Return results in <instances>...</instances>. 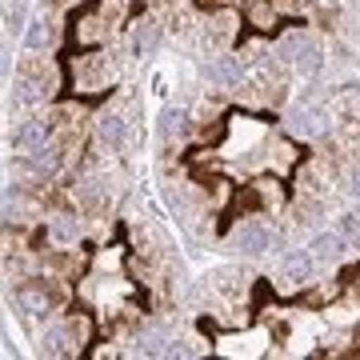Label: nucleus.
Segmentation results:
<instances>
[{
  "instance_id": "nucleus-1",
  "label": "nucleus",
  "mask_w": 360,
  "mask_h": 360,
  "mask_svg": "<svg viewBox=\"0 0 360 360\" xmlns=\"http://www.w3.org/2000/svg\"><path fill=\"white\" fill-rule=\"evenodd\" d=\"M281 52H288V60L296 65V72L300 77H316L321 72V49H316V40H309V37H284L281 40Z\"/></svg>"
},
{
  "instance_id": "nucleus-2",
  "label": "nucleus",
  "mask_w": 360,
  "mask_h": 360,
  "mask_svg": "<svg viewBox=\"0 0 360 360\" xmlns=\"http://www.w3.org/2000/svg\"><path fill=\"white\" fill-rule=\"evenodd\" d=\"M272 240H276V236H272L269 224H260V220H245L240 229L232 232V248H236V252H245V257H260Z\"/></svg>"
},
{
  "instance_id": "nucleus-3",
  "label": "nucleus",
  "mask_w": 360,
  "mask_h": 360,
  "mask_svg": "<svg viewBox=\"0 0 360 360\" xmlns=\"http://www.w3.org/2000/svg\"><path fill=\"white\" fill-rule=\"evenodd\" d=\"M288 129L296 136H304V141H316V136L328 132V116L321 108H312V104H296L292 112H288Z\"/></svg>"
},
{
  "instance_id": "nucleus-4",
  "label": "nucleus",
  "mask_w": 360,
  "mask_h": 360,
  "mask_svg": "<svg viewBox=\"0 0 360 360\" xmlns=\"http://www.w3.org/2000/svg\"><path fill=\"white\" fill-rule=\"evenodd\" d=\"M240 72H245V65H240V56H232V52H224V56H217V60L205 65V80L217 84V89H236V84H240Z\"/></svg>"
},
{
  "instance_id": "nucleus-5",
  "label": "nucleus",
  "mask_w": 360,
  "mask_h": 360,
  "mask_svg": "<svg viewBox=\"0 0 360 360\" xmlns=\"http://www.w3.org/2000/svg\"><path fill=\"white\" fill-rule=\"evenodd\" d=\"M281 269H284V281L309 284L312 272H316V257H312V248H288L281 260Z\"/></svg>"
},
{
  "instance_id": "nucleus-6",
  "label": "nucleus",
  "mask_w": 360,
  "mask_h": 360,
  "mask_svg": "<svg viewBox=\"0 0 360 360\" xmlns=\"http://www.w3.org/2000/svg\"><path fill=\"white\" fill-rule=\"evenodd\" d=\"M40 144H49V120H25V124L13 132L16 153H32V148H40Z\"/></svg>"
},
{
  "instance_id": "nucleus-7",
  "label": "nucleus",
  "mask_w": 360,
  "mask_h": 360,
  "mask_svg": "<svg viewBox=\"0 0 360 360\" xmlns=\"http://www.w3.org/2000/svg\"><path fill=\"white\" fill-rule=\"evenodd\" d=\"M16 304H20L28 316H44V312L52 309V292L40 288V284H20V288H16Z\"/></svg>"
},
{
  "instance_id": "nucleus-8",
  "label": "nucleus",
  "mask_w": 360,
  "mask_h": 360,
  "mask_svg": "<svg viewBox=\"0 0 360 360\" xmlns=\"http://www.w3.org/2000/svg\"><path fill=\"white\" fill-rule=\"evenodd\" d=\"M160 49V25L156 20H136V28H132V56H153V52Z\"/></svg>"
},
{
  "instance_id": "nucleus-9",
  "label": "nucleus",
  "mask_w": 360,
  "mask_h": 360,
  "mask_svg": "<svg viewBox=\"0 0 360 360\" xmlns=\"http://www.w3.org/2000/svg\"><path fill=\"white\" fill-rule=\"evenodd\" d=\"M309 248H312V257H316V260H336V257H345L348 236L340 229H336V232H316Z\"/></svg>"
},
{
  "instance_id": "nucleus-10",
  "label": "nucleus",
  "mask_w": 360,
  "mask_h": 360,
  "mask_svg": "<svg viewBox=\"0 0 360 360\" xmlns=\"http://www.w3.org/2000/svg\"><path fill=\"white\" fill-rule=\"evenodd\" d=\"M49 240H56V245H77V240H80L77 217H68V212L52 217V220H49Z\"/></svg>"
},
{
  "instance_id": "nucleus-11",
  "label": "nucleus",
  "mask_w": 360,
  "mask_h": 360,
  "mask_svg": "<svg viewBox=\"0 0 360 360\" xmlns=\"http://www.w3.org/2000/svg\"><path fill=\"white\" fill-rule=\"evenodd\" d=\"M96 132H101L104 144L120 148V144H124V132H129V124H124V116H120V112H104L101 120H96Z\"/></svg>"
},
{
  "instance_id": "nucleus-12",
  "label": "nucleus",
  "mask_w": 360,
  "mask_h": 360,
  "mask_svg": "<svg viewBox=\"0 0 360 360\" xmlns=\"http://www.w3.org/2000/svg\"><path fill=\"white\" fill-rule=\"evenodd\" d=\"M28 168H32V172H40V176H52V172L60 168V148H52V144L32 148V153H28Z\"/></svg>"
},
{
  "instance_id": "nucleus-13",
  "label": "nucleus",
  "mask_w": 360,
  "mask_h": 360,
  "mask_svg": "<svg viewBox=\"0 0 360 360\" xmlns=\"http://www.w3.org/2000/svg\"><path fill=\"white\" fill-rule=\"evenodd\" d=\"M188 132V112L184 108H165V116H160V136H165V144L180 141Z\"/></svg>"
},
{
  "instance_id": "nucleus-14",
  "label": "nucleus",
  "mask_w": 360,
  "mask_h": 360,
  "mask_svg": "<svg viewBox=\"0 0 360 360\" xmlns=\"http://www.w3.org/2000/svg\"><path fill=\"white\" fill-rule=\"evenodd\" d=\"M13 92H16V101H25V104H37V101H44V96H49V89H44L37 77H25V72L16 77Z\"/></svg>"
},
{
  "instance_id": "nucleus-15",
  "label": "nucleus",
  "mask_w": 360,
  "mask_h": 360,
  "mask_svg": "<svg viewBox=\"0 0 360 360\" xmlns=\"http://www.w3.org/2000/svg\"><path fill=\"white\" fill-rule=\"evenodd\" d=\"M248 20H252L257 28H272V25H276V8H272V0H260V4H252Z\"/></svg>"
},
{
  "instance_id": "nucleus-16",
  "label": "nucleus",
  "mask_w": 360,
  "mask_h": 360,
  "mask_svg": "<svg viewBox=\"0 0 360 360\" xmlns=\"http://www.w3.org/2000/svg\"><path fill=\"white\" fill-rule=\"evenodd\" d=\"M49 40H52L49 20H32V25H28V37H25V44H28V49H44Z\"/></svg>"
},
{
  "instance_id": "nucleus-17",
  "label": "nucleus",
  "mask_w": 360,
  "mask_h": 360,
  "mask_svg": "<svg viewBox=\"0 0 360 360\" xmlns=\"http://www.w3.org/2000/svg\"><path fill=\"white\" fill-rule=\"evenodd\" d=\"M352 196H356V200H360V172H356V176H352Z\"/></svg>"
}]
</instances>
